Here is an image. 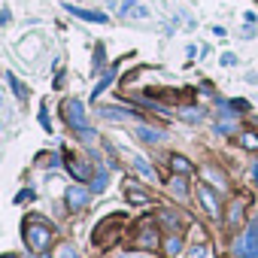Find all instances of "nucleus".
<instances>
[{
    "instance_id": "obj_17",
    "label": "nucleus",
    "mask_w": 258,
    "mask_h": 258,
    "mask_svg": "<svg viewBox=\"0 0 258 258\" xmlns=\"http://www.w3.org/2000/svg\"><path fill=\"white\" fill-rule=\"evenodd\" d=\"M161 219H164L173 231H182V225H185V216H179V213H173V210H161Z\"/></svg>"
},
{
    "instance_id": "obj_9",
    "label": "nucleus",
    "mask_w": 258,
    "mask_h": 258,
    "mask_svg": "<svg viewBox=\"0 0 258 258\" xmlns=\"http://www.w3.org/2000/svg\"><path fill=\"white\" fill-rule=\"evenodd\" d=\"M198 198H201L204 210H207L213 219H219V210H222V207H219V198H216V191H213L210 185H201V188H198Z\"/></svg>"
},
{
    "instance_id": "obj_1",
    "label": "nucleus",
    "mask_w": 258,
    "mask_h": 258,
    "mask_svg": "<svg viewBox=\"0 0 258 258\" xmlns=\"http://www.w3.org/2000/svg\"><path fill=\"white\" fill-rule=\"evenodd\" d=\"M22 231H25V243H28L31 252H46L49 243H52V234H55L52 222L43 219V216H25Z\"/></svg>"
},
{
    "instance_id": "obj_20",
    "label": "nucleus",
    "mask_w": 258,
    "mask_h": 258,
    "mask_svg": "<svg viewBox=\"0 0 258 258\" xmlns=\"http://www.w3.org/2000/svg\"><path fill=\"white\" fill-rule=\"evenodd\" d=\"M134 167H137V170H140V173H143L146 179H152V176H155V170L149 167V161H146L143 155H134Z\"/></svg>"
},
{
    "instance_id": "obj_32",
    "label": "nucleus",
    "mask_w": 258,
    "mask_h": 258,
    "mask_svg": "<svg viewBox=\"0 0 258 258\" xmlns=\"http://www.w3.org/2000/svg\"><path fill=\"white\" fill-rule=\"evenodd\" d=\"M127 201H131V204H146V195H140V191H127Z\"/></svg>"
},
{
    "instance_id": "obj_30",
    "label": "nucleus",
    "mask_w": 258,
    "mask_h": 258,
    "mask_svg": "<svg viewBox=\"0 0 258 258\" xmlns=\"http://www.w3.org/2000/svg\"><path fill=\"white\" fill-rule=\"evenodd\" d=\"M31 198H34V188H25V191L16 195V204H25V201H31Z\"/></svg>"
},
{
    "instance_id": "obj_16",
    "label": "nucleus",
    "mask_w": 258,
    "mask_h": 258,
    "mask_svg": "<svg viewBox=\"0 0 258 258\" xmlns=\"http://www.w3.org/2000/svg\"><path fill=\"white\" fill-rule=\"evenodd\" d=\"M170 191H173L176 198H185V195H188V182H185V173H176V176L170 179Z\"/></svg>"
},
{
    "instance_id": "obj_19",
    "label": "nucleus",
    "mask_w": 258,
    "mask_h": 258,
    "mask_svg": "<svg viewBox=\"0 0 258 258\" xmlns=\"http://www.w3.org/2000/svg\"><path fill=\"white\" fill-rule=\"evenodd\" d=\"M7 82L13 85V91H16V97H19V100H28V88H25V82H22V79H16L13 73H7Z\"/></svg>"
},
{
    "instance_id": "obj_11",
    "label": "nucleus",
    "mask_w": 258,
    "mask_h": 258,
    "mask_svg": "<svg viewBox=\"0 0 258 258\" xmlns=\"http://www.w3.org/2000/svg\"><path fill=\"white\" fill-rule=\"evenodd\" d=\"M240 225H243V201H234L228 213V231H240Z\"/></svg>"
},
{
    "instance_id": "obj_37",
    "label": "nucleus",
    "mask_w": 258,
    "mask_h": 258,
    "mask_svg": "<svg viewBox=\"0 0 258 258\" xmlns=\"http://www.w3.org/2000/svg\"><path fill=\"white\" fill-rule=\"evenodd\" d=\"M121 258H143V255H134V252H127V255H121Z\"/></svg>"
},
{
    "instance_id": "obj_13",
    "label": "nucleus",
    "mask_w": 258,
    "mask_h": 258,
    "mask_svg": "<svg viewBox=\"0 0 258 258\" xmlns=\"http://www.w3.org/2000/svg\"><path fill=\"white\" fill-rule=\"evenodd\" d=\"M100 112H103V118H112V121H131L137 115V112H127V109H118V106H106Z\"/></svg>"
},
{
    "instance_id": "obj_23",
    "label": "nucleus",
    "mask_w": 258,
    "mask_h": 258,
    "mask_svg": "<svg viewBox=\"0 0 258 258\" xmlns=\"http://www.w3.org/2000/svg\"><path fill=\"white\" fill-rule=\"evenodd\" d=\"M188 258H213V252H210V246H191V252H188Z\"/></svg>"
},
{
    "instance_id": "obj_21",
    "label": "nucleus",
    "mask_w": 258,
    "mask_h": 258,
    "mask_svg": "<svg viewBox=\"0 0 258 258\" xmlns=\"http://www.w3.org/2000/svg\"><path fill=\"white\" fill-rule=\"evenodd\" d=\"M58 161H61V155H55V152H46V155H40V158H37V164H40V167H55Z\"/></svg>"
},
{
    "instance_id": "obj_14",
    "label": "nucleus",
    "mask_w": 258,
    "mask_h": 258,
    "mask_svg": "<svg viewBox=\"0 0 258 258\" xmlns=\"http://www.w3.org/2000/svg\"><path fill=\"white\" fill-rule=\"evenodd\" d=\"M115 73H118V67H115V64H112V67H109V70H106V73H103V79H100V82H97V88H94V91H91V97H100V94H103V91H106V88H109V85H112V79H115Z\"/></svg>"
},
{
    "instance_id": "obj_7",
    "label": "nucleus",
    "mask_w": 258,
    "mask_h": 258,
    "mask_svg": "<svg viewBox=\"0 0 258 258\" xmlns=\"http://www.w3.org/2000/svg\"><path fill=\"white\" fill-rule=\"evenodd\" d=\"M64 201H67V210L79 213V210L88 204V191H85V185H70V188L64 191Z\"/></svg>"
},
{
    "instance_id": "obj_24",
    "label": "nucleus",
    "mask_w": 258,
    "mask_h": 258,
    "mask_svg": "<svg viewBox=\"0 0 258 258\" xmlns=\"http://www.w3.org/2000/svg\"><path fill=\"white\" fill-rule=\"evenodd\" d=\"M106 188V170H100L94 179H91V191H103Z\"/></svg>"
},
{
    "instance_id": "obj_2",
    "label": "nucleus",
    "mask_w": 258,
    "mask_h": 258,
    "mask_svg": "<svg viewBox=\"0 0 258 258\" xmlns=\"http://www.w3.org/2000/svg\"><path fill=\"white\" fill-rule=\"evenodd\" d=\"M61 115H64V121L73 127V131H79V127H88V112H85L82 100H76V97H67V100L61 103Z\"/></svg>"
},
{
    "instance_id": "obj_33",
    "label": "nucleus",
    "mask_w": 258,
    "mask_h": 258,
    "mask_svg": "<svg viewBox=\"0 0 258 258\" xmlns=\"http://www.w3.org/2000/svg\"><path fill=\"white\" fill-rule=\"evenodd\" d=\"M216 131H219V134H228V131H234V121H222V124L216 127Z\"/></svg>"
},
{
    "instance_id": "obj_31",
    "label": "nucleus",
    "mask_w": 258,
    "mask_h": 258,
    "mask_svg": "<svg viewBox=\"0 0 258 258\" xmlns=\"http://www.w3.org/2000/svg\"><path fill=\"white\" fill-rule=\"evenodd\" d=\"M134 4H137V0H121V7H118V13H121V16H127V13L134 10Z\"/></svg>"
},
{
    "instance_id": "obj_15",
    "label": "nucleus",
    "mask_w": 258,
    "mask_h": 258,
    "mask_svg": "<svg viewBox=\"0 0 258 258\" xmlns=\"http://www.w3.org/2000/svg\"><path fill=\"white\" fill-rule=\"evenodd\" d=\"M170 167H173V173H185V176L195 173V164H191L188 158H182V155H173V158H170Z\"/></svg>"
},
{
    "instance_id": "obj_18",
    "label": "nucleus",
    "mask_w": 258,
    "mask_h": 258,
    "mask_svg": "<svg viewBox=\"0 0 258 258\" xmlns=\"http://www.w3.org/2000/svg\"><path fill=\"white\" fill-rule=\"evenodd\" d=\"M237 143H240L243 149H249V152H258V134H255V131H243V134L237 137Z\"/></svg>"
},
{
    "instance_id": "obj_36",
    "label": "nucleus",
    "mask_w": 258,
    "mask_h": 258,
    "mask_svg": "<svg viewBox=\"0 0 258 258\" xmlns=\"http://www.w3.org/2000/svg\"><path fill=\"white\" fill-rule=\"evenodd\" d=\"M246 82H255L258 85V73H246Z\"/></svg>"
},
{
    "instance_id": "obj_8",
    "label": "nucleus",
    "mask_w": 258,
    "mask_h": 258,
    "mask_svg": "<svg viewBox=\"0 0 258 258\" xmlns=\"http://www.w3.org/2000/svg\"><path fill=\"white\" fill-rule=\"evenodd\" d=\"M70 16H76V19H82V22H91V25H106L109 22V16L106 13H97V10H79V7H64Z\"/></svg>"
},
{
    "instance_id": "obj_28",
    "label": "nucleus",
    "mask_w": 258,
    "mask_h": 258,
    "mask_svg": "<svg viewBox=\"0 0 258 258\" xmlns=\"http://www.w3.org/2000/svg\"><path fill=\"white\" fill-rule=\"evenodd\" d=\"M76 134H79V140H94V137H97V134H94V127H79Z\"/></svg>"
},
{
    "instance_id": "obj_38",
    "label": "nucleus",
    "mask_w": 258,
    "mask_h": 258,
    "mask_svg": "<svg viewBox=\"0 0 258 258\" xmlns=\"http://www.w3.org/2000/svg\"><path fill=\"white\" fill-rule=\"evenodd\" d=\"M4 258H16V255H4Z\"/></svg>"
},
{
    "instance_id": "obj_35",
    "label": "nucleus",
    "mask_w": 258,
    "mask_h": 258,
    "mask_svg": "<svg viewBox=\"0 0 258 258\" xmlns=\"http://www.w3.org/2000/svg\"><path fill=\"white\" fill-rule=\"evenodd\" d=\"M249 176L255 179V185H258V161H252V167H249Z\"/></svg>"
},
{
    "instance_id": "obj_12",
    "label": "nucleus",
    "mask_w": 258,
    "mask_h": 258,
    "mask_svg": "<svg viewBox=\"0 0 258 258\" xmlns=\"http://www.w3.org/2000/svg\"><path fill=\"white\" fill-rule=\"evenodd\" d=\"M134 134H137L140 140H146V143H161V140H164L161 131H155V127H146V124H137V127H134Z\"/></svg>"
},
{
    "instance_id": "obj_29",
    "label": "nucleus",
    "mask_w": 258,
    "mask_h": 258,
    "mask_svg": "<svg viewBox=\"0 0 258 258\" xmlns=\"http://www.w3.org/2000/svg\"><path fill=\"white\" fill-rule=\"evenodd\" d=\"M131 13H134L137 19H149V10H146L143 4H134V10H131Z\"/></svg>"
},
{
    "instance_id": "obj_22",
    "label": "nucleus",
    "mask_w": 258,
    "mask_h": 258,
    "mask_svg": "<svg viewBox=\"0 0 258 258\" xmlns=\"http://www.w3.org/2000/svg\"><path fill=\"white\" fill-rule=\"evenodd\" d=\"M58 258H79V252H76V246L61 243V246H58Z\"/></svg>"
},
{
    "instance_id": "obj_26",
    "label": "nucleus",
    "mask_w": 258,
    "mask_h": 258,
    "mask_svg": "<svg viewBox=\"0 0 258 258\" xmlns=\"http://www.w3.org/2000/svg\"><path fill=\"white\" fill-rule=\"evenodd\" d=\"M219 61H222V67H234V64H237V55H234V52H225Z\"/></svg>"
},
{
    "instance_id": "obj_6",
    "label": "nucleus",
    "mask_w": 258,
    "mask_h": 258,
    "mask_svg": "<svg viewBox=\"0 0 258 258\" xmlns=\"http://www.w3.org/2000/svg\"><path fill=\"white\" fill-rule=\"evenodd\" d=\"M64 164H67V170L73 173V179L88 182V176H91V164H88V161H82V158H76V155L64 152Z\"/></svg>"
},
{
    "instance_id": "obj_25",
    "label": "nucleus",
    "mask_w": 258,
    "mask_h": 258,
    "mask_svg": "<svg viewBox=\"0 0 258 258\" xmlns=\"http://www.w3.org/2000/svg\"><path fill=\"white\" fill-rule=\"evenodd\" d=\"M182 118H185V121H191V124H198V121H201V112L188 106V109H182Z\"/></svg>"
},
{
    "instance_id": "obj_3",
    "label": "nucleus",
    "mask_w": 258,
    "mask_h": 258,
    "mask_svg": "<svg viewBox=\"0 0 258 258\" xmlns=\"http://www.w3.org/2000/svg\"><path fill=\"white\" fill-rule=\"evenodd\" d=\"M124 222H127V219H124V213H115L112 219H103V222L94 228V243H97V246H106V243H112V240L118 237L115 231H118Z\"/></svg>"
},
{
    "instance_id": "obj_34",
    "label": "nucleus",
    "mask_w": 258,
    "mask_h": 258,
    "mask_svg": "<svg viewBox=\"0 0 258 258\" xmlns=\"http://www.w3.org/2000/svg\"><path fill=\"white\" fill-rule=\"evenodd\" d=\"M40 124L46 127V131H49V127H52V121H49V115H46V109H40Z\"/></svg>"
},
{
    "instance_id": "obj_5",
    "label": "nucleus",
    "mask_w": 258,
    "mask_h": 258,
    "mask_svg": "<svg viewBox=\"0 0 258 258\" xmlns=\"http://www.w3.org/2000/svg\"><path fill=\"white\" fill-rule=\"evenodd\" d=\"M152 216L149 219H143V228H140V234L134 237V249H158L161 246V237H158V231L152 228Z\"/></svg>"
},
{
    "instance_id": "obj_4",
    "label": "nucleus",
    "mask_w": 258,
    "mask_h": 258,
    "mask_svg": "<svg viewBox=\"0 0 258 258\" xmlns=\"http://www.w3.org/2000/svg\"><path fill=\"white\" fill-rule=\"evenodd\" d=\"M234 252L240 258H258V219L249 222V231L234 243Z\"/></svg>"
},
{
    "instance_id": "obj_10",
    "label": "nucleus",
    "mask_w": 258,
    "mask_h": 258,
    "mask_svg": "<svg viewBox=\"0 0 258 258\" xmlns=\"http://www.w3.org/2000/svg\"><path fill=\"white\" fill-rule=\"evenodd\" d=\"M179 249H182V234H179V231H170L167 240H164V255H167V258H176Z\"/></svg>"
},
{
    "instance_id": "obj_27",
    "label": "nucleus",
    "mask_w": 258,
    "mask_h": 258,
    "mask_svg": "<svg viewBox=\"0 0 258 258\" xmlns=\"http://www.w3.org/2000/svg\"><path fill=\"white\" fill-rule=\"evenodd\" d=\"M228 109H237V112H246V109H249V103H246V100H228Z\"/></svg>"
}]
</instances>
